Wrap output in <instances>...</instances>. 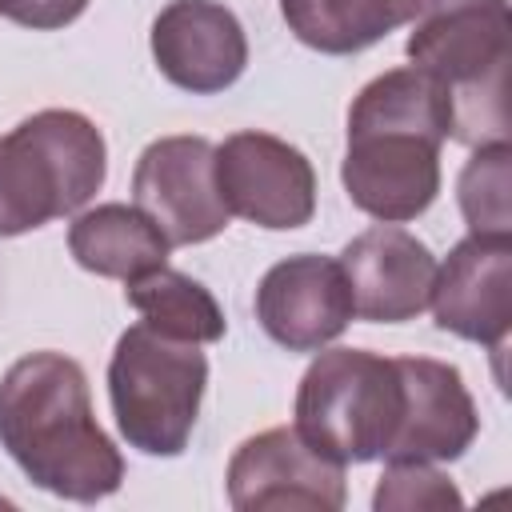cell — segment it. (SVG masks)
<instances>
[{"label":"cell","instance_id":"obj_1","mask_svg":"<svg viewBox=\"0 0 512 512\" xmlns=\"http://www.w3.org/2000/svg\"><path fill=\"white\" fill-rule=\"evenodd\" d=\"M448 128V92L424 68H392L368 80L348 108V152L340 164L348 200L384 224L416 220L440 192Z\"/></svg>","mask_w":512,"mask_h":512},{"label":"cell","instance_id":"obj_2","mask_svg":"<svg viewBox=\"0 0 512 512\" xmlns=\"http://www.w3.org/2000/svg\"><path fill=\"white\" fill-rule=\"evenodd\" d=\"M0 444L20 472L64 500H104L124 456L92 416L88 376L64 352H28L0 380Z\"/></svg>","mask_w":512,"mask_h":512},{"label":"cell","instance_id":"obj_3","mask_svg":"<svg viewBox=\"0 0 512 512\" xmlns=\"http://www.w3.org/2000/svg\"><path fill=\"white\" fill-rule=\"evenodd\" d=\"M404 52L448 92L452 140L508 144V0H424Z\"/></svg>","mask_w":512,"mask_h":512},{"label":"cell","instance_id":"obj_4","mask_svg":"<svg viewBox=\"0 0 512 512\" xmlns=\"http://www.w3.org/2000/svg\"><path fill=\"white\" fill-rule=\"evenodd\" d=\"M100 128L72 108H44L0 136V236L80 212L104 184Z\"/></svg>","mask_w":512,"mask_h":512},{"label":"cell","instance_id":"obj_5","mask_svg":"<svg viewBox=\"0 0 512 512\" xmlns=\"http://www.w3.org/2000/svg\"><path fill=\"white\" fill-rule=\"evenodd\" d=\"M208 356L144 320L132 324L108 360V400L120 436L144 456H180L200 416Z\"/></svg>","mask_w":512,"mask_h":512},{"label":"cell","instance_id":"obj_6","mask_svg":"<svg viewBox=\"0 0 512 512\" xmlns=\"http://www.w3.org/2000/svg\"><path fill=\"white\" fill-rule=\"evenodd\" d=\"M400 404L396 360L364 348H332L300 376L296 432L340 464L380 460L396 432Z\"/></svg>","mask_w":512,"mask_h":512},{"label":"cell","instance_id":"obj_7","mask_svg":"<svg viewBox=\"0 0 512 512\" xmlns=\"http://www.w3.org/2000/svg\"><path fill=\"white\" fill-rule=\"evenodd\" d=\"M344 496V464L308 444L296 424L248 436L228 460L236 512H340Z\"/></svg>","mask_w":512,"mask_h":512},{"label":"cell","instance_id":"obj_8","mask_svg":"<svg viewBox=\"0 0 512 512\" xmlns=\"http://www.w3.org/2000/svg\"><path fill=\"white\" fill-rule=\"evenodd\" d=\"M132 196L168 244H204L228 228V208L216 188V144L204 136L152 140L136 160Z\"/></svg>","mask_w":512,"mask_h":512},{"label":"cell","instance_id":"obj_9","mask_svg":"<svg viewBox=\"0 0 512 512\" xmlns=\"http://www.w3.org/2000/svg\"><path fill=\"white\" fill-rule=\"evenodd\" d=\"M216 188L228 216L256 228H300L316 212V172L300 148L272 132H232L216 148Z\"/></svg>","mask_w":512,"mask_h":512},{"label":"cell","instance_id":"obj_10","mask_svg":"<svg viewBox=\"0 0 512 512\" xmlns=\"http://www.w3.org/2000/svg\"><path fill=\"white\" fill-rule=\"evenodd\" d=\"M428 304L444 332L504 352L512 328V236L468 232L436 264Z\"/></svg>","mask_w":512,"mask_h":512},{"label":"cell","instance_id":"obj_11","mask_svg":"<svg viewBox=\"0 0 512 512\" xmlns=\"http://www.w3.org/2000/svg\"><path fill=\"white\" fill-rule=\"evenodd\" d=\"M352 292L340 260L288 256L272 264L256 288L260 328L288 352H316L352 324Z\"/></svg>","mask_w":512,"mask_h":512},{"label":"cell","instance_id":"obj_12","mask_svg":"<svg viewBox=\"0 0 512 512\" xmlns=\"http://www.w3.org/2000/svg\"><path fill=\"white\" fill-rule=\"evenodd\" d=\"M352 308L372 324L416 320L432 300L436 256L400 224H372L340 252Z\"/></svg>","mask_w":512,"mask_h":512},{"label":"cell","instance_id":"obj_13","mask_svg":"<svg viewBox=\"0 0 512 512\" xmlns=\"http://www.w3.org/2000/svg\"><path fill=\"white\" fill-rule=\"evenodd\" d=\"M396 368L404 404L384 460H460L480 432V416L464 388V376L452 364L428 356H400Z\"/></svg>","mask_w":512,"mask_h":512},{"label":"cell","instance_id":"obj_14","mask_svg":"<svg viewBox=\"0 0 512 512\" xmlns=\"http://www.w3.org/2000/svg\"><path fill=\"white\" fill-rule=\"evenodd\" d=\"M152 60L176 88L208 96L240 80L248 36L236 12L216 0H172L152 20Z\"/></svg>","mask_w":512,"mask_h":512},{"label":"cell","instance_id":"obj_15","mask_svg":"<svg viewBox=\"0 0 512 512\" xmlns=\"http://www.w3.org/2000/svg\"><path fill=\"white\" fill-rule=\"evenodd\" d=\"M168 236L128 204H96L80 212L68 228V252L84 272L108 280H132L168 260Z\"/></svg>","mask_w":512,"mask_h":512},{"label":"cell","instance_id":"obj_16","mask_svg":"<svg viewBox=\"0 0 512 512\" xmlns=\"http://www.w3.org/2000/svg\"><path fill=\"white\" fill-rule=\"evenodd\" d=\"M420 8L424 0H280L288 32L324 56L364 52L392 28L416 20Z\"/></svg>","mask_w":512,"mask_h":512},{"label":"cell","instance_id":"obj_17","mask_svg":"<svg viewBox=\"0 0 512 512\" xmlns=\"http://www.w3.org/2000/svg\"><path fill=\"white\" fill-rule=\"evenodd\" d=\"M124 300L140 312V320L148 328H156L172 340L216 344L224 336V312H220L216 296L200 280H192L168 264L132 276L124 288Z\"/></svg>","mask_w":512,"mask_h":512},{"label":"cell","instance_id":"obj_18","mask_svg":"<svg viewBox=\"0 0 512 512\" xmlns=\"http://www.w3.org/2000/svg\"><path fill=\"white\" fill-rule=\"evenodd\" d=\"M508 156V144H484L460 172V212L476 236H512Z\"/></svg>","mask_w":512,"mask_h":512},{"label":"cell","instance_id":"obj_19","mask_svg":"<svg viewBox=\"0 0 512 512\" xmlns=\"http://www.w3.org/2000/svg\"><path fill=\"white\" fill-rule=\"evenodd\" d=\"M460 504H464V496L456 492V484L424 460H388V468L376 484V496H372L376 512H412V508L444 512V508H460Z\"/></svg>","mask_w":512,"mask_h":512},{"label":"cell","instance_id":"obj_20","mask_svg":"<svg viewBox=\"0 0 512 512\" xmlns=\"http://www.w3.org/2000/svg\"><path fill=\"white\" fill-rule=\"evenodd\" d=\"M84 8H88V0H0V16L16 20L20 28H32V32L64 28Z\"/></svg>","mask_w":512,"mask_h":512}]
</instances>
